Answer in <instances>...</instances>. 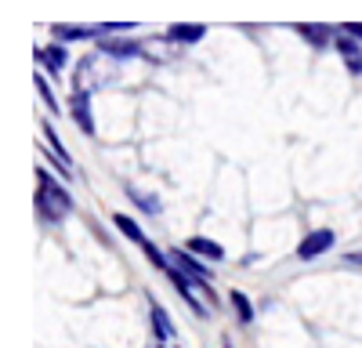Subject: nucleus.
I'll list each match as a JSON object with an SVG mask.
<instances>
[{
    "instance_id": "nucleus-1",
    "label": "nucleus",
    "mask_w": 362,
    "mask_h": 348,
    "mask_svg": "<svg viewBox=\"0 0 362 348\" xmlns=\"http://www.w3.org/2000/svg\"><path fill=\"white\" fill-rule=\"evenodd\" d=\"M37 214H40L47 225H54V221H62V218L73 214V196H69V189L58 185L51 174H47V167L37 170Z\"/></svg>"
},
{
    "instance_id": "nucleus-2",
    "label": "nucleus",
    "mask_w": 362,
    "mask_h": 348,
    "mask_svg": "<svg viewBox=\"0 0 362 348\" xmlns=\"http://www.w3.org/2000/svg\"><path fill=\"white\" fill-rule=\"evenodd\" d=\"M95 51L105 54V58H112L116 66H124V62H131V58L141 54V44L134 37H98L95 40Z\"/></svg>"
},
{
    "instance_id": "nucleus-3",
    "label": "nucleus",
    "mask_w": 362,
    "mask_h": 348,
    "mask_svg": "<svg viewBox=\"0 0 362 348\" xmlns=\"http://www.w3.org/2000/svg\"><path fill=\"white\" fill-rule=\"evenodd\" d=\"M51 37L62 40V44H76V40H98V37H105V29H102V22L98 25H87V22H54L51 25Z\"/></svg>"
},
{
    "instance_id": "nucleus-4",
    "label": "nucleus",
    "mask_w": 362,
    "mask_h": 348,
    "mask_svg": "<svg viewBox=\"0 0 362 348\" xmlns=\"http://www.w3.org/2000/svg\"><path fill=\"white\" fill-rule=\"evenodd\" d=\"M293 33L305 37L315 51H326L337 40V25H329V22H293Z\"/></svg>"
},
{
    "instance_id": "nucleus-5",
    "label": "nucleus",
    "mask_w": 362,
    "mask_h": 348,
    "mask_svg": "<svg viewBox=\"0 0 362 348\" xmlns=\"http://www.w3.org/2000/svg\"><path fill=\"white\" fill-rule=\"evenodd\" d=\"M167 257H170V265L174 269H181L185 276H192L196 283H214V272H210L203 261L192 254V250H181V247H174V250H167Z\"/></svg>"
},
{
    "instance_id": "nucleus-6",
    "label": "nucleus",
    "mask_w": 362,
    "mask_h": 348,
    "mask_svg": "<svg viewBox=\"0 0 362 348\" xmlns=\"http://www.w3.org/2000/svg\"><path fill=\"white\" fill-rule=\"evenodd\" d=\"M33 58L51 73V76H62L66 69H69V51H66V44L62 40H51V44H44V47H37L33 51Z\"/></svg>"
},
{
    "instance_id": "nucleus-7",
    "label": "nucleus",
    "mask_w": 362,
    "mask_h": 348,
    "mask_svg": "<svg viewBox=\"0 0 362 348\" xmlns=\"http://www.w3.org/2000/svg\"><path fill=\"white\" fill-rule=\"evenodd\" d=\"M334 240H337L334 228H315V232H308V236L297 243V257L300 261H315L319 254H326L329 247H334Z\"/></svg>"
},
{
    "instance_id": "nucleus-8",
    "label": "nucleus",
    "mask_w": 362,
    "mask_h": 348,
    "mask_svg": "<svg viewBox=\"0 0 362 348\" xmlns=\"http://www.w3.org/2000/svg\"><path fill=\"white\" fill-rule=\"evenodd\" d=\"M334 47H337V54L344 58V69H348L351 76H362V40L348 37L344 29L337 25V40H334Z\"/></svg>"
},
{
    "instance_id": "nucleus-9",
    "label": "nucleus",
    "mask_w": 362,
    "mask_h": 348,
    "mask_svg": "<svg viewBox=\"0 0 362 348\" xmlns=\"http://www.w3.org/2000/svg\"><path fill=\"white\" fill-rule=\"evenodd\" d=\"M69 112H73V120H76V127L90 138L95 134V112H90V91H76L69 95Z\"/></svg>"
},
{
    "instance_id": "nucleus-10",
    "label": "nucleus",
    "mask_w": 362,
    "mask_h": 348,
    "mask_svg": "<svg viewBox=\"0 0 362 348\" xmlns=\"http://www.w3.org/2000/svg\"><path fill=\"white\" fill-rule=\"evenodd\" d=\"M206 37V25L203 22H174V25H167V33H163V40H170V44H199Z\"/></svg>"
},
{
    "instance_id": "nucleus-11",
    "label": "nucleus",
    "mask_w": 362,
    "mask_h": 348,
    "mask_svg": "<svg viewBox=\"0 0 362 348\" xmlns=\"http://www.w3.org/2000/svg\"><path fill=\"white\" fill-rule=\"evenodd\" d=\"M148 312H153V330H156V337H160V341H170V337H174V323H170L167 308H163L160 301L148 298Z\"/></svg>"
},
{
    "instance_id": "nucleus-12",
    "label": "nucleus",
    "mask_w": 362,
    "mask_h": 348,
    "mask_svg": "<svg viewBox=\"0 0 362 348\" xmlns=\"http://www.w3.org/2000/svg\"><path fill=\"white\" fill-rule=\"evenodd\" d=\"M189 250L199 254V257H210V261H221V257H225V247L214 243V240H206V236H192V240H189Z\"/></svg>"
},
{
    "instance_id": "nucleus-13",
    "label": "nucleus",
    "mask_w": 362,
    "mask_h": 348,
    "mask_svg": "<svg viewBox=\"0 0 362 348\" xmlns=\"http://www.w3.org/2000/svg\"><path fill=\"white\" fill-rule=\"evenodd\" d=\"M127 196L138 203V207L145 211V214H160L163 211V203H160V196H153V192H141L138 185H127Z\"/></svg>"
},
{
    "instance_id": "nucleus-14",
    "label": "nucleus",
    "mask_w": 362,
    "mask_h": 348,
    "mask_svg": "<svg viewBox=\"0 0 362 348\" xmlns=\"http://www.w3.org/2000/svg\"><path fill=\"white\" fill-rule=\"evenodd\" d=\"M228 301H232V312L239 315V323H254V305H250V298L243 294V290H232V294H228Z\"/></svg>"
},
{
    "instance_id": "nucleus-15",
    "label": "nucleus",
    "mask_w": 362,
    "mask_h": 348,
    "mask_svg": "<svg viewBox=\"0 0 362 348\" xmlns=\"http://www.w3.org/2000/svg\"><path fill=\"white\" fill-rule=\"evenodd\" d=\"M112 225H116L119 232H124V236H127L131 243H138V247L145 243V232H141V225H138L131 214H116V218H112Z\"/></svg>"
},
{
    "instance_id": "nucleus-16",
    "label": "nucleus",
    "mask_w": 362,
    "mask_h": 348,
    "mask_svg": "<svg viewBox=\"0 0 362 348\" xmlns=\"http://www.w3.org/2000/svg\"><path fill=\"white\" fill-rule=\"evenodd\" d=\"M37 95H40V102L47 105V112H51V116L62 112V105H58V98H54V91H51V83H47V76H44V73H37Z\"/></svg>"
},
{
    "instance_id": "nucleus-17",
    "label": "nucleus",
    "mask_w": 362,
    "mask_h": 348,
    "mask_svg": "<svg viewBox=\"0 0 362 348\" xmlns=\"http://www.w3.org/2000/svg\"><path fill=\"white\" fill-rule=\"evenodd\" d=\"M341 29H344V33H348V37H355V40H362V22H344Z\"/></svg>"
},
{
    "instance_id": "nucleus-18",
    "label": "nucleus",
    "mask_w": 362,
    "mask_h": 348,
    "mask_svg": "<svg viewBox=\"0 0 362 348\" xmlns=\"http://www.w3.org/2000/svg\"><path fill=\"white\" fill-rule=\"evenodd\" d=\"M344 265H362V250H351V254H344Z\"/></svg>"
}]
</instances>
